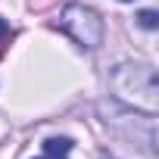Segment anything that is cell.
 Instances as JSON below:
<instances>
[{"label": "cell", "mask_w": 159, "mask_h": 159, "mask_svg": "<svg viewBox=\"0 0 159 159\" xmlns=\"http://www.w3.org/2000/svg\"><path fill=\"white\" fill-rule=\"evenodd\" d=\"M0 41H10V25L0 19Z\"/></svg>", "instance_id": "cell-5"}, {"label": "cell", "mask_w": 159, "mask_h": 159, "mask_svg": "<svg viewBox=\"0 0 159 159\" xmlns=\"http://www.w3.org/2000/svg\"><path fill=\"white\" fill-rule=\"evenodd\" d=\"M72 147H75V143H72L69 137H47V140H44V153H50V156H66Z\"/></svg>", "instance_id": "cell-3"}, {"label": "cell", "mask_w": 159, "mask_h": 159, "mask_svg": "<svg viewBox=\"0 0 159 159\" xmlns=\"http://www.w3.org/2000/svg\"><path fill=\"white\" fill-rule=\"evenodd\" d=\"M38 159H66V156H50V153H44V156H38Z\"/></svg>", "instance_id": "cell-6"}, {"label": "cell", "mask_w": 159, "mask_h": 159, "mask_svg": "<svg viewBox=\"0 0 159 159\" xmlns=\"http://www.w3.org/2000/svg\"><path fill=\"white\" fill-rule=\"evenodd\" d=\"M59 28L84 50H97L103 44V19L84 3H66L59 13Z\"/></svg>", "instance_id": "cell-2"}, {"label": "cell", "mask_w": 159, "mask_h": 159, "mask_svg": "<svg viewBox=\"0 0 159 159\" xmlns=\"http://www.w3.org/2000/svg\"><path fill=\"white\" fill-rule=\"evenodd\" d=\"M137 25L147 28V31L159 28V13H156V10H140V13H137Z\"/></svg>", "instance_id": "cell-4"}, {"label": "cell", "mask_w": 159, "mask_h": 159, "mask_svg": "<svg viewBox=\"0 0 159 159\" xmlns=\"http://www.w3.org/2000/svg\"><path fill=\"white\" fill-rule=\"evenodd\" d=\"M109 91L119 103L143 116L159 112V75L147 62H119L109 72Z\"/></svg>", "instance_id": "cell-1"}, {"label": "cell", "mask_w": 159, "mask_h": 159, "mask_svg": "<svg viewBox=\"0 0 159 159\" xmlns=\"http://www.w3.org/2000/svg\"><path fill=\"white\" fill-rule=\"evenodd\" d=\"M122 3H128V0H122Z\"/></svg>", "instance_id": "cell-7"}]
</instances>
